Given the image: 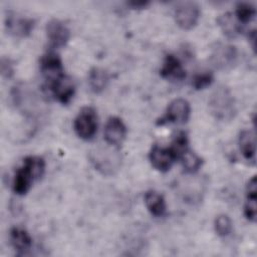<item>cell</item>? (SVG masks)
<instances>
[{
	"mask_svg": "<svg viewBox=\"0 0 257 257\" xmlns=\"http://www.w3.org/2000/svg\"><path fill=\"white\" fill-rule=\"evenodd\" d=\"M45 170L44 160L30 156L24 159L23 165L16 171L13 180V191L17 195H25L32 183L42 177Z\"/></svg>",
	"mask_w": 257,
	"mask_h": 257,
	"instance_id": "1",
	"label": "cell"
},
{
	"mask_svg": "<svg viewBox=\"0 0 257 257\" xmlns=\"http://www.w3.org/2000/svg\"><path fill=\"white\" fill-rule=\"evenodd\" d=\"M209 106L216 118L230 119L235 112V102L230 90L226 87H219L211 95Z\"/></svg>",
	"mask_w": 257,
	"mask_h": 257,
	"instance_id": "2",
	"label": "cell"
},
{
	"mask_svg": "<svg viewBox=\"0 0 257 257\" xmlns=\"http://www.w3.org/2000/svg\"><path fill=\"white\" fill-rule=\"evenodd\" d=\"M73 127L80 139L85 141L91 140L97 130V116L95 110L90 106L83 107L75 117Z\"/></svg>",
	"mask_w": 257,
	"mask_h": 257,
	"instance_id": "3",
	"label": "cell"
},
{
	"mask_svg": "<svg viewBox=\"0 0 257 257\" xmlns=\"http://www.w3.org/2000/svg\"><path fill=\"white\" fill-rule=\"evenodd\" d=\"M191 107L184 98H176L170 102L165 115L158 121V124L178 123L183 124L189 119Z\"/></svg>",
	"mask_w": 257,
	"mask_h": 257,
	"instance_id": "4",
	"label": "cell"
},
{
	"mask_svg": "<svg viewBox=\"0 0 257 257\" xmlns=\"http://www.w3.org/2000/svg\"><path fill=\"white\" fill-rule=\"evenodd\" d=\"M40 68L48 86L64 76L61 59L54 52H48L43 55L40 61Z\"/></svg>",
	"mask_w": 257,
	"mask_h": 257,
	"instance_id": "5",
	"label": "cell"
},
{
	"mask_svg": "<svg viewBox=\"0 0 257 257\" xmlns=\"http://www.w3.org/2000/svg\"><path fill=\"white\" fill-rule=\"evenodd\" d=\"M200 17L199 6L194 2L181 3L175 10L177 24L185 30L192 29L198 23Z\"/></svg>",
	"mask_w": 257,
	"mask_h": 257,
	"instance_id": "6",
	"label": "cell"
},
{
	"mask_svg": "<svg viewBox=\"0 0 257 257\" xmlns=\"http://www.w3.org/2000/svg\"><path fill=\"white\" fill-rule=\"evenodd\" d=\"M237 60V50L229 44L218 43L212 50L211 61L219 69L231 68Z\"/></svg>",
	"mask_w": 257,
	"mask_h": 257,
	"instance_id": "7",
	"label": "cell"
},
{
	"mask_svg": "<svg viewBox=\"0 0 257 257\" xmlns=\"http://www.w3.org/2000/svg\"><path fill=\"white\" fill-rule=\"evenodd\" d=\"M46 34L49 43L53 48L63 47L70 37L68 27L58 19H52L47 23Z\"/></svg>",
	"mask_w": 257,
	"mask_h": 257,
	"instance_id": "8",
	"label": "cell"
},
{
	"mask_svg": "<svg viewBox=\"0 0 257 257\" xmlns=\"http://www.w3.org/2000/svg\"><path fill=\"white\" fill-rule=\"evenodd\" d=\"M5 26L11 35L16 37H25L33 30L34 20L32 18L9 13L6 16Z\"/></svg>",
	"mask_w": 257,
	"mask_h": 257,
	"instance_id": "9",
	"label": "cell"
},
{
	"mask_svg": "<svg viewBox=\"0 0 257 257\" xmlns=\"http://www.w3.org/2000/svg\"><path fill=\"white\" fill-rule=\"evenodd\" d=\"M149 159L155 169L160 172H167L171 169L176 157L170 148H163L155 145L150 152Z\"/></svg>",
	"mask_w": 257,
	"mask_h": 257,
	"instance_id": "10",
	"label": "cell"
},
{
	"mask_svg": "<svg viewBox=\"0 0 257 257\" xmlns=\"http://www.w3.org/2000/svg\"><path fill=\"white\" fill-rule=\"evenodd\" d=\"M126 135V128L122 120L116 116H111L107 119L104 127V139L108 145H120Z\"/></svg>",
	"mask_w": 257,
	"mask_h": 257,
	"instance_id": "11",
	"label": "cell"
},
{
	"mask_svg": "<svg viewBox=\"0 0 257 257\" xmlns=\"http://www.w3.org/2000/svg\"><path fill=\"white\" fill-rule=\"evenodd\" d=\"M160 73L163 78L169 80L180 81L186 77V71L181 61L173 54H169L166 56Z\"/></svg>",
	"mask_w": 257,
	"mask_h": 257,
	"instance_id": "12",
	"label": "cell"
},
{
	"mask_svg": "<svg viewBox=\"0 0 257 257\" xmlns=\"http://www.w3.org/2000/svg\"><path fill=\"white\" fill-rule=\"evenodd\" d=\"M49 89L52 91L55 99L62 104L68 103L74 94V84L72 80L65 75L50 85Z\"/></svg>",
	"mask_w": 257,
	"mask_h": 257,
	"instance_id": "13",
	"label": "cell"
},
{
	"mask_svg": "<svg viewBox=\"0 0 257 257\" xmlns=\"http://www.w3.org/2000/svg\"><path fill=\"white\" fill-rule=\"evenodd\" d=\"M246 204L244 209V214L246 218L251 221H256V208H257V182L256 177H252L247 185V193H246Z\"/></svg>",
	"mask_w": 257,
	"mask_h": 257,
	"instance_id": "14",
	"label": "cell"
},
{
	"mask_svg": "<svg viewBox=\"0 0 257 257\" xmlns=\"http://www.w3.org/2000/svg\"><path fill=\"white\" fill-rule=\"evenodd\" d=\"M10 240L14 249L18 254H25L32 246V239L30 235L22 228L14 227L10 231Z\"/></svg>",
	"mask_w": 257,
	"mask_h": 257,
	"instance_id": "15",
	"label": "cell"
},
{
	"mask_svg": "<svg viewBox=\"0 0 257 257\" xmlns=\"http://www.w3.org/2000/svg\"><path fill=\"white\" fill-rule=\"evenodd\" d=\"M255 135L251 131H242L239 136V147L243 157L248 161H255Z\"/></svg>",
	"mask_w": 257,
	"mask_h": 257,
	"instance_id": "16",
	"label": "cell"
},
{
	"mask_svg": "<svg viewBox=\"0 0 257 257\" xmlns=\"http://www.w3.org/2000/svg\"><path fill=\"white\" fill-rule=\"evenodd\" d=\"M145 203L151 214L156 217H161L166 212L165 199L156 191H149L146 193Z\"/></svg>",
	"mask_w": 257,
	"mask_h": 257,
	"instance_id": "17",
	"label": "cell"
},
{
	"mask_svg": "<svg viewBox=\"0 0 257 257\" xmlns=\"http://www.w3.org/2000/svg\"><path fill=\"white\" fill-rule=\"evenodd\" d=\"M217 23L223 33L230 38H235L241 32L240 24L232 13H225L220 15L217 19Z\"/></svg>",
	"mask_w": 257,
	"mask_h": 257,
	"instance_id": "18",
	"label": "cell"
},
{
	"mask_svg": "<svg viewBox=\"0 0 257 257\" xmlns=\"http://www.w3.org/2000/svg\"><path fill=\"white\" fill-rule=\"evenodd\" d=\"M109 81L108 73L98 67H94L89 71L88 74V84L90 89L95 92L99 93L105 89L107 83Z\"/></svg>",
	"mask_w": 257,
	"mask_h": 257,
	"instance_id": "19",
	"label": "cell"
},
{
	"mask_svg": "<svg viewBox=\"0 0 257 257\" xmlns=\"http://www.w3.org/2000/svg\"><path fill=\"white\" fill-rule=\"evenodd\" d=\"M110 151H101L97 152L94 157L92 158V162L94 163V166L97 170L101 171L103 174H107L108 172L111 173V170H113L115 167L113 161H118V159H115L113 154H110Z\"/></svg>",
	"mask_w": 257,
	"mask_h": 257,
	"instance_id": "20",
	"label": "cell"
},
{
	"mask_svg": "<svg viewBox=\"0 0 257 257\" xmlns=\"http://www.w3.org/2000/svg\"><path fill=\"white\" fill-rule=\"evenodd\" d=\"M180 159L182 160L183 167L187 173H196L202 166V159L189 149L180 157Z\"/></svg>",
	"mask_w": 257,
	"mask_h": 257,
	"instance_id": "21",
	"label": "cell"
},
{
	"mask_svg": "<svg viewBox=\"0 0 257 257\" xmlns=\"http://www.w3.org/2000/svg\"><path fill=\"white\" fill-rule=\"evenodd\" d=\"M256 15L255 7L250 3H239L236 7V13L235 16L237 20L241 23H247L250 22Z\"/></svg>",
	"mask_w": 257,
	"mask_h": 257,
	"instance_id": "22",
	"label": "cell"
},
{
	"mask_svg": "<svg viewBox=\"0 0 257 257\" xmlns=\"http://www.w3.org/2000/svg\"><path fill=\"white\" fill-rule=\"evenodd\" d=\"M214 226H215L216 233L221 237H226V236L230 235V233L232 232V228H233L231 219L227 215H224V214L219 215L215 219Z\"/></svg>",
	"mask_w": 257,
	"mask_h": 257,
	"instance_id": "23",
	"label": "cell"
},
{
	"mask_svg": "<svg viewBox=\"0 0 257 257\" xmlns=\"http://www.w3.org/2000/svg\"><path fill=\"white\" fill-rule=\"evenodd\" d=\"M171 151L174 153L176 159L180 158L189 148H188V138L184 132H180L174 138L171 146Z\"/></svg>",
	"mask_w": 257,
	"mask_h": 257,
	"instance_id": "24",
	"label": "cell"
},
{
	"mask_svg": "<svg viewBox=\"0 0 257 257\" xmlns=\"http://www.w3.org/2000/svg\"><path fill=\"white\" fill-rule=\"evenodd\" d=\"M214 80V76L211 72H202L194 76L192 84L196 89H203L209 86Z\"/></svg>",
	"mask_w": 257,
	"mask_h": 257,
	"instance_id": "25",
	"label": "cell"
},
{
	"mask_svg": "<svg viewBox=\"0 0 257 257\" xmlns=\"http://www.w3.org/2000/svg\"><path fill=\"white\" fill-rule=\"evenodd\" d=\"M1 74L3 77H10L13 74V65L8 58L1 59Z\"/></svg>",
	"mask_w": 257,
	"mask_h": 257,
	"instance_id": "26",
	"label": "cell"
},
{
	"mask_svg": "<svg viewBox=\"0 0 257 257\" xmlns=\"http://www.w3.org/2000/svg\"><path fill=\"white\" fill-rule=\"evenodd\" d=\"M128 6H131L133 9H143L146 8L148 5H150V2L148 1H133L127 3Z\"/></svg>",
	"mask_w": 257,
	"mask_h": 257,
	"instance_id": "27",
	"label": "cell"
}]
</instances>
